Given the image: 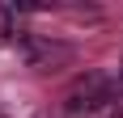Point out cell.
I'll list each match as a JSON object with an SVG mask.
<instances>
[{
  "mask_svg": "<svg viewBox=\"0 0 123 118\" xmlns=\"http://www.w3.org/2000/svg\"><path fill=\"white\" fill-rule=\"evenodd\" d=\"M64 118H123V80L89 72L68 89Z\"/></svg>",
  "mask_w": 123,
  "mask_h": 118,
  "instance_id": "obj_1",
  "label": "cell"
},
{
  "mask_svg": "<svg viewBox=\"0 0 123 118\" xmlns=\"http://www.w3.org/2000/svg\"><path fill=\"white\" fill-rule=\"evenodd\" d=\"M21 55L30 68L38 72H55L64 63H72V47H64V42H47V38H25L21 42Z\"/></svg>",
  "mask_w": 123,
  "mask_h": 118,
  "instance_id": "obj_2",
  "label": "cell"
},
{
  "mask_svg": "<svg viewBox=\"0 0 123 118\" xmlns=\"http://www.w3.org/2000/svg\"><path fill=\"white\" fill-rule=\"evenodd\" d=\"M0 118H4V114H0Z\"/></svg>",
  "mask_w": 123,
  "mask_h": 118,
  "instance_id": "obj_3",
  "label": "cell"
}]
</instances>
